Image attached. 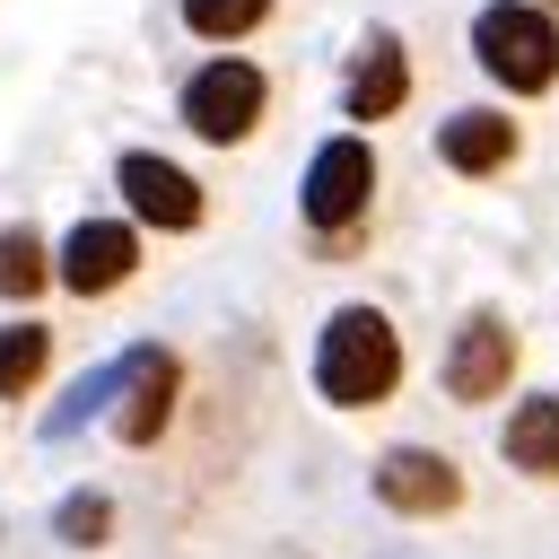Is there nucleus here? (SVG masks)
Here are the masks:
<instances>
[{"label": "nucleus", "mask_w": 559, "mask_h": 559, "mask_svg": "<svg viewBox=\"0 0 559 559\" xmlns=\"http://www.w3.org/2000/svg\"><path fill=\"white\" fill-rule=\"evenodd\" d=\"M393 376H402L393 323H384L376 306H341V314L323 323V341H314V393L341 402V411H367V402L393 393Z\"/></svg>", "instance_id": "obj_1"}, {"label": "nucleus", "mask_w": 559, "mask_h": 559, "mask_svg": "<svg viewBox=\"0 0 559 559\" xmlns=\"http://www.w3.org/2000/svg\"><path fill=\"white\" fill-rule=\"evenodd\" d=\"M472 52H480V70H489L498 87H515V96H542V87L559 79V26H550L542 9H524V0L480 9V17H472Z\"/></svg>", "instance_id": "obj_2"}, {"label": "nucleus", "mask_w": 559, "mask_h": 559, "mask_svg": "<svg viewBox=\"0 0 559 559\" xmlns=\"http://www.w3.org/2000/svg\"><path fill=\"white\" fill-rule=\"evenodd\" d=\"M183 122L201 131V140H245L253 122H262V70L253 61H210V70H192V87H183Z\"/></svg>", "instance_id": "obj_3"}, {"label": "nucleus", "mask_w": 559, "mask_h": 559, "mask_svg": "<svg viewBox=\"0 0 559 559\" xmlns=\"http://www.w3.org/2000/svg\"><path fill=\"white\" fill-rule=\"evenodd\" d=\"M367 192H376L367 140H323L314 166H306V218H314V227H349V218L367 210Z\"/></svg>", "instance_id": "obj_4"}, {"label": "nucleus", "mask_w": 559, "mask_h": 559, "mask_svg": "<svg viewBox=\"0 0 559 559\" xmlns=\"http://www.w3.org/2000/svg\"><path fill=\"white\" fill-rule=\"evenodd\" d=\"M376 498H384L393 515H454V507H463V472H454L445 454H428V445H393V454L376 463Z\"/></svg>", "instance_id": "obj_5"}, {"label": "nucleus", "mask_w": 559, "mask_h": 559, "mask_svg": "<svg viewBox=\"0 0 559 559\" xmlns=\"http://www.w3.org/2000/svg\"><path fill=\"white\" fill-rule=\"evenodd\" d=\"M131 262H140V236H131L122 218H87V227H70V236H61V253H52V271H61L79 297L122 288V280H131Z\"/></svg>", "instance_id": "obj_6"}, {"label": "nucleus", "mask_w": 559, "mask_h": 559, "mask_svg": "<svg viewBox=\"0 0 559 559\" xmlns=\"http://www.w3.org/2000/svg\"><path fill=\"white\" fill-rule=\"evenodd\" d=\"M175 384H183V367L166 358V349H131L122 367H114V393H122V411H114V428L131 437V445H148L166 419H175Z\"/></svg>", "instance_id": "obj_7"}, {"label": "nucleus", "mask_w": 559, "mask_h": 559, "mask_svg": "<svg viewBox=\"0 0 559 559\" xmlns=\"http://www.w3.org/2000/svg\"><path fill=\"white\" fill-rule=\"evenodd\" d=\"M507 367H515V332L498 314H472L454 332V349H445V393L454 402H489V393H507Z\"/></svg>", "instance_id": "obj_8"}, {"label": "nucleus", "mask_w": 559, "mask_h": 559, "mask_svg": "<svg viewBox=\"0 0 559 559\" xmlns=\"http://www.w3.org/2000/svg\"><path fill=\"white\" fill-rule=\"evenodd\" d=\"M122 201H131L148 227H201V183H192L183 166L148 157V148H131V157H122Z\"/></svg>", "instance_id": "obj_9"}, {"label": "nucleus", "mask_w": 559, "mask_h": 559, "mask_svg": "<svg viewBox=\"0 0 559 559\" xmlns=\"http://www.w3.org/2000/svg\"><path fill=\"white\" fill-rule=\"evenodd\" d=\"M402 96H411L402 35H367V44H358V70H349V122H384Z\"/></svg>", "instance_id": "obj_10"}, {"label": "nucleus", "mask_w": 559, "mask_h": 559, "mask_svg": "<svg viewBox=\"0 0 559 559\" xmlns=\"http://www.w3.org/2000/svg\"><path fill=\"white\" fill-rule=\"evenodd\" d=\"M437 157H445L454 175H489V166L515 157V122L489 114V105H472V114H454V122L437 131Z\"/></svg>", "instance_id": "obj_11"}, {"label": "nucleus", "mask_w": 559, "mask_h": 559, "mask_svg": "<svg viewBox=\"0 0 559 559\" xmlns=\"http://www.w3.org/2000/svg\"><path fill=\"white\" fill-rule=\"evenodd\" d=\"M507 463L533 472V480H559V393H533L507 419Z\"/></svg>", "instance_id": "obj_12"}, {"label": "nucleus", "mask_w": 559, "mask_h": 559, "mask_svg": "<svg viewBox=\"0 0 559 559\" xmlns=\"http://www.w3.org/2000/svg\"><path fill=\"white\" fill-rule=\"evenodd\" d=\"M44 358H52V332L44 323H9L0 332V393H26L44 376Z\"/></svg>", "instance_id": "obj_13"}, {"label": "nucleus", "mask_w": 559, "mask_h": 559, "mask_svg": "<svg viewBox=\"0 0 559 559\" xmlns=\"http://www.w3.org/2000/svg\"><path fill=\"white\" fill-rule=\"evenodd\" d=\"M44 280H52V253H44L26 227H9V236H0V297H35Z\"/></svg>", "instance_id": "obj_14"}, {"label": "nucleus", "mask_w": 559, "mask_h": 559, "mask_svg": "<svg viewBox=\"0 0 559 559\" xmlns=\"http://www.w3.org/2000/svg\"><path fill=\"white\" fill-rule=\"evenodd\" d=\"M262 9L271 0H183V17H192V35H245V26H262Z\"/></svg>", "instance_id": "obj_15"}, {"label": "nucleus", "mask_w": 559, "mask_h": 559, "mask_svg": "<svg viewBox=\"0 0 559 559\" xmlns=\"http://www.w3.org/2000/svg\"><path fill=\"white\" fill-rule=\"evenodd\" d=\"M61 542H105V498H70L61 507Z\"/></svg>", "instance_id": "obj_16"}, {"label": "nucleus", "mask_w": 559, "mask_h": 559, "mask_svg": "<svg viewBox=\"0 0 559 559\" xmlns=\"http://www.w3.org/2000/svg\"><path fill=\"white\" fill-rule=\"evenodd\" d=\"M550 9H559V0H550Z\"/></svg>", "instance_id": "obj_17"}]
</instances>
